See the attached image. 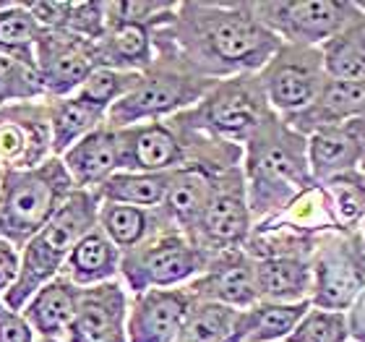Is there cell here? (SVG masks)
<instances>
[{"instance_id":"6da1fadb","label":"cell","mask_w":365,"mask_h":342,"mask_svg":"<svg viewBox=\"0 0 365 342\" xmlns=\"http://www.w3.org/2000/svg\"><path fill=\"white\" fill-rule=\"evenodd\" d=\"M154 34L209 81L259 74L282 45L253 16L251 0H185Z\"/></svg>"},{"instance_id":"7a4b0ae2","label":"cell","mask_w":365,"mask_h":342,"mask_svg":"<svg viewBox=\"0 0 365 342\" xmlns=\"http://www.w3.org/2000/svg\"><path fill=\"white\" fill-rule=\"evenodd\" d=\"M243 181L253 222L279 214L284 206L311 188L305 136L289 129L279 115H272L243 146Z\"/></svg>"},{"instance_id":"3957f363","label":"cell","mask_w":365,"mask_h":342,"mask_svg":"<svg viewBox=\"0 0 365 342\" xmlns=\"http://www.w3.org/2000/svg\"><path fill=\"white\" fill-rule=\"evenodd\" d=\"M99 198L94 191L73 188L66 204L55 212V217L31 236L24 248L19 251V274L16 282L3 296L11 308L21 311L24 303L37 293L45 282L58 277L68 258L71 248L84 238L94 225H97Z\"/></svg>"},{"instance_id":"277c9868","label":"cell","mask_w":365,"mask_h":342,"mask_svg":"<svg viewBox=\"0 0 365 342\" xmlns=\"http://www.w3.org/2000/svg\"><path fill=\"white\" fill-rule=\"evenodd\" d=\"M212 84L214 81L185 69L180 58L173 53V47L154 34L152 66L144 74H138L136 86L118 105H113V110L107 113V126L128 129L136 123L170 121L190 110Z\"/></svg>"},{"instance_id":"5b68a950","label":"cell","mask_w":365,"mask_h":342,"mask_svg":"<svg viewBox=\"0 0 365 342\" xmlns=\"http://www.w3.org/2000/svg\"><path fill=\"white\" fill-rule=\"evenodd\" d=\"M73 193V183L61 157H50L39 168L0 173V238L19 251L37 236Z\"/></svg>"},{"instance_id":"8992f818","label":"cell","mask_w":365,"mask_h":342,"mask_svg":"<svg viewBox=\"0 0 365 342\" xmlns=\"http://www.w3.org/2000/svg\"><path fill=\"white\" fill-rule=\"evenodd\" d=\"M272 115L277 113L269 107L259 76L243 74L214 81L196 105L175 118L206 136L245 146Z\"/></svg>"},{"instance_id":"52a82bcc","label":"cell","mask_w":365,"mask_h":342,"mask_svg":"<svg viewBox=\"0 0 365 342\" xmlns=\"http://www.w3.org/2000/svg\"><path fill=\"white\" fill-rule=\"evenodd\" d=\"M206 253L173 225H162L144 243L120 256L118 280L130 296L144 290L185 288L206 266Z\"/></svg>"},{"instance_id":"ba28073f","label":"cell","mask_w":365,"mask_h":342,"mask_svg":"<svg viewBox=\"0 0 365 342\" xmlns=\"http://www.w3.org/2000/svg\"><path fill=\"white\" fill-rule=\"evenodd\" d=\"M311 306L324 311L350 308L365 290V236L360 230H329L311 253Z\"/></svg>"},{"instance_id":"9c48e42d","label":"cell","mask_w":365,"mask_h":342,"mask_svg":"<svg viewBox=\"0 0 365 342\" xmlns=\"http://www.w3.org/2000/svg\"><path fill=\"white\" fill-rule=\"evenodd\" d=\"M251 11L284 45L321 47L363 16L355 0H251Z\"/></svg>"},{"instance_id":"30bf717a","label":"cell","mask_w":365,"mask_h":342,"mask_svg":"<svg viewBox=\"0 0 365 342\" xmlns=\"http://www.w3.org/2000/svg\"><path fill=\"white\" fill-rule=\"evenodd\" d=\"M267 102L279 118H292L303 113L327 84V71L319 47L284 45L256 74Z\"/></svg>"},{"instance_id":"8fae6325","label":"cell","mask_w":365,"mask_h":342,"mask_svg":"<svg viewBox=\"0 0 365 342\" xmlns=\"http://www.w3.org/2000/svg\"><path fill=\"white\" fill-rule=\"evenodd\" d=\"M253 230V214L245 196L243 170L232 168L214 178L212 196L190 230V241L206 253L243 248Z\"/></svg>"},{"instance_id":"7c38bea8","label":"cell","mask_w":365,"mask_h":342,"mask_svg":"<svg viewBox=\"0 0 365 342\" xmlns=\"http://www.w3.org/2000/svg\"><path fill=\"white\" fill-rule=\"evenodd\" d=\"M97 69L94 42L68 29H39L34 45V71L45 97H71Z\"/></svg>"},{"instance_id":"4fadbf2b","label":"cell","mask_w":365,"mask_h":342,"mask_svg":"<svg viewBox=\"0 0 365 342\" xmlns=\"http://www.w3.org/2000/svg\"><path fill=\"white\" fill-rule=\"evenodd\" d=\"M53 157L47 97L0 107V170L39 168Z\"/></svg>"},{"instance_id":"5bb4252c","label":"cell","mask_w":365,"mask_h":342,"mask_svg":"<svg viewBox=\"0 0 365 342\" xmlns=\"http://www.w3.org/2000/svg\"><path fill=\"white\" fill-rule=\"evenodd\" d=\"M196 301L220 303L235 311L251 308L259 303L256 293V261L245 248H230V251L212 253L206 258V266L198 277L185 285Z\"/></svg>"},{"instance_id":"9a60e30c","label":"cell","mask_w":365,"mask_h":342,"mask_svg":"<svg viewBox=\"0 0 365 342\" xmlns=\"http://www.w3.org/2000/svg\"><path fill=\"white\" fill-rule=\"evenodd\" d=\"M118 162L133 173H173L185 168V141L173 118L118 129Z\"/></svg>"},{"instance_id":"2e32d148","label":"cell","mask_w":365,"mask_h":342,"mask_svg":"<svg viewBox=\"0 0 365 342\" xmlns=\"http://www.w3.org/2000/svg\"><path fill=\"white\" fill-rule=\"evenodd\" d=\"M128 301L130 293L120 280L78 290L76 313L63 342H128Z\"/></svg>"},{"instance_id":"e0dca14e","label":"cell","mask_w":365,"mask_h":342,"mask_svg":"<svg viewBox=\"0 0 365 342\" xmlns=\"http://www.w3.org/2000/svg\"><path fill=\"white\" fill-rule=\"evenodd\" d=\"M196 298L188 288L144 290L130 296L125 332L128 342H173L188 319Z\"/></svg>"},{"instance_id":"ac0fdd59","label":"cell","mask_w":365,"mask_h":342,"mask_svg":"<svg viewBox=\"0 0 365 342\" xmlns=\"http://www.w3.org/2000/svg\"><path fill=\"white\" fill-rule=\"evenodd\" d=\"M305 149L316 183H324L347 170H358L365 154V118L313 131L305 136Z\"/></svg>"},{"instance_id":"d6986e66","label":"cell","mask_w":365,"mask_h":342,"mask_svg":"<svg viewBox=\"0 0 365 342\" xmlns=\"http://www.w3.org/2000/svg\"><path fill=\"white\" fill-rule=\"evenodd\" d=\"M365 118V79H327L319 97L305 107L303 113L292 118H282L289 129L297 134H313L329 126H342V123L360 121Z\"/></svg>"},{"instance_id":"ffe728a7","label":"cell","mask_w":365,"mask_h":342,"mask_svg":"<svg viewBox=\"0 0 365 342\" xmlns=\"http://www.w3.org/2000/svg\"><path fill=\"white\" fill-rule=\"evenodd\" d=\"M170 16V14H168ZM165 16V19H168ZM162 19V21H165ZM157 24H107L105 34L94 42L97 50V66L128 74H144L154 61V29Z\"/></svg>"},{"instance_id":"44dd1931","label":"cell","mask_w":365,"mask_h":342,"mask_svg":"<svg viewBox=\"0 0 365 342\" xmlns=\"http://www.w3.org/2000/svg\"><path fill=\"white\" fill-rule=\"evenodd\" d=\"M63 168L68 173L73 188L94 191L102 183L120 170L118 162V129L113 126H99L84 136L78 144H73L61 157Z\"/></svg>"},{"instance_id":"7402d4cb","label":"cell","mask_w":365,"mask_h":342,"mask_svg":"<svg viewBox=\"0 0 365 342\" xmlns=\"http://www.w3.org/2000/svg\"><path fill=\"white\" fill-rule=\"evenodd\" d=\"M256 261V293L264 303H311V258L267 256Z\"/></svg>"},{"instance_id":"603a6c76","label":"cell","mask_w":365,"mask_h":342,"mask_svg":"<svg viewBox=\"0 0 365 342\" xmlns=\"http://www.w3.org/2000/svg\"><path fill=\"white\" fill-rule=\"evenodd\" d=\"M120 256L123 253L113 246V241L94 225L78 243L71 248L61 274L78 290L97 288L105 282L118 280L120 274Z\"/></svg>"},{"instance_id":"cb8c5ba5","label":"cell","mask_w":365,"mask_h":342,"mask_svg":"<svg viewBox=\"0 0 365 342\" xmlns=\"http://www.w3.org/2000/svg\"><path fill=\"white\" fill-rule=\"evenodd\" d=\"M220 173H206L198 168H178L170 173L168 191L162 204L157 206L165 220L178 228L180 233L190 236L193 225L198 222L201 212H204L206 201L212 196L214 178Z\"/></svg>"},{"instance_id":"d4e9b609","label":"cell","mask_w":365,"mask_h":342,"mask_svg":"<svg viewBox=\"0 0 365 342\" xmlns=\"http://www.w3.org/2000/svg\"><path fill=\"white\" fill-rule=\"evenodd\" d=\"M76 303H78V288L71 285L63 274H58L50 282H45L24 303L21 313L24 319L29 321V327L34 329L37 337L63 340L71 327V321H73Z\"/></svg>"},{"instance_id":"484cf974","label":"cell","mask_w":365,"mask_h":342,"mask_svg":"<svg viewBox=\"0 0 365 342\" xmlns=\"http://www.w3.org/2000/svg\"><path fill=\"white\" fill-rule=\"evenodd\" d=\"M162 225H170V222L162 217L160 209L99 201L97 228L113 241V246L120 253L136 248L138 243H144L146 238L154 236Z\"/></svg>"},{"instance_id":"4316f807","label":"cell","mask_w":365,"mask_h":342,"mask_svg":"<svg viewBox=\"0 0 365 342\" xmlns=\"http://www.w3.org/2000/svg\"><path fill=\"white\" fill-rule=\"evenodd\" d=\"M311 303H253L237 311L232 342H284Z\"/></svg>"},{"instance_id":"83f0119b","label":"cell","mask_w":365,"mask_h":342,"mask_svg":"<svg viewBox=\"0 0 365 342\" xmlns=\"http://www.w3.org/2000/svg\"><path fill=\"white\" fill-rule=\"evenodd\" d=\"M50 107V136H53V157H63L71 146L78 144L91 131L107 123V113L84 102L81 97H47Z\"/></svg>"},{"instance_id":"f1b7e54d","label":"cell","mask_w":365,"mask_h":342,"mask_svg":"<svg viewBox=\"0 0 365 342\" xmlns=\"http://www.w3.org/2000/svg\"><path fill=\"white\" fill-rule=\"evenodd\" d=\"M170 173H133V170H118L110 175L99 188H94L99 201L113 204H130L157 209L168 191Z\"/></svg>"},{"instance_id":"f546056e","label":"cell","mask_w":365,"mask_h":342,"mask_svg":"<svg viewBox=\"0 0 365 342\" xmlns=\"http://www.w3.org/2000/svg\"><path fill=\"white\" fill-rule=\"evenodd\" d=\"M319 50L327 79H365V14Z\"/></svg>"},{"instance_id":"4dcf8cb0","label":"cell","mask_w":365,"mask_h":342,"mask_svg":"<svg viewBox=\"0 0 365 342\" xmlns=\"http://www.w3.org/2000/svg\"><path fill=\"white\" fill-rule=\"evenodd\" d=\"M327 193L329 209L334 217L336 230H360L365 222V175L358 170H347L342 175H334L329 181L319 183Z\"/></svg>"},{"instance_id":"1f68e13d","label":"cell","mask_w":365,"mask_h":342,"mask_svg":"<svg viewBox=\"0 0 365 342\" xmlns=\"http://www.w3.org/2000/svg\"><path fill=\"white\" fill-rule=\"evenodd\" d=\"M39 37V26L31 19L26 3L0 0V55L34 69V45Z\"/></svg>"},{"instance_id":"d6a6232c","label":"cell","mask_w":365,"mask_h":342,"mask_svg":"<svg viewBox=\"0 0 365 342\" xmlns=\"http://www.w3.org/2000/svg\"><path fill=\"white\" fill-rule=\"evenodd\" d=\"M237 311L220 303L196 301L173 342H232Z\"/></svg>"},{"instance_id":"836d02e7","label":"cell","mask_w":365,"mask_h":342,"mask_svg":"<svg viewBox=\"0 0 365 342\" xmlns=\"http://www.w3.org/2000/svg\"><path fill=\"white\" fill-rule=\"evenodd\" d=\"M138 81V74H128V71H115V69H97L91 71L89 79L78 86L76 97H81L84 102L94 105L102 113H110L113 105H118L125 94H128Z\"/></svg>"},{"instance_id":"e575fe53","label":"cell","mask_w":365,"mask_h":342,"mask_svg":"<svg viewBox=\"0 0 365 342\" xmlns=\"http://www.w3.org/2000/svg\"><path fill=\"white\" fill-rule=\"evenodd\" d=\"M284 342H350L347 316L344 311H324L311 306Z\"/></svg>"},{"instance_id":"d590c367","label":"cell","mask_w":365,"mask_h":342,"mask_svg":"<svg viewBox=\"0 0 365 342\" xmlns=\"http://www.w3.org/2000/svg\"><path fill=\"white\" fill-rule=\"evenodd\" d=\"M39 97H45V91L39 84L37 71L8 55H0V107Z\"/></svg>"},{"instance_id":"8d00e7d4","label":"cell","mask_w":365,"mask_h":342,"mask_svg":"<svg viewBox=\"0 0 365 342\" xmlns=\"http://www.w3.org/2000/svg\"><path fill=\"white\" fill-rule=\"evenodd\" d=\"M66 29L76 37L97 42L107 29V8L105 0H71V14Z\"/></svg>"},{"instance_id":"74e56055","label":"cell","mask_w":365,"mask_h":342,"mask_svg":"<svg viewBox=\"0 0 365 342\" xmlns=\"http://www.w3.org/2000/svg\"><path fill=\"white\" fill-rule=\"evenodd\" d=\"M26 8L39 29H66L68 24L71 0H39V3H26Z\"/></svg>"},{"instance_id":"f35d334b","label":"cell","mask_w":365,"mask_h":342,"mask_svg":"<svg viewBox=\"0 0 365 342\" xmlns=\"http://www.w3.org/2000/svg\"><path fill=\"white\" fill-rule=\"evenodd\" d=\"M37 335L24 319L21 311H16L0 298V342H34Z\"/></svg>"},{"instance_id":"ab89813d","label":"cell","mask_w":365,"mask_h":342,"mask_svg":"<svg viewBox=\"0 0 365 342\" xmlns=\"http://www.w3.org/2000/svg\"><path fill=\"white\" fill-rule=\"evenodd\" d=\"M16 274H19V248L0 238V298L16 282Z\"/></svg>"},{"instance_id":"60d3db41","label":"cell","mask_w":365,"mask_h":342,"mask_svg":"<svg viewBox=\"0 0 365 342\" xmlns=\"http://www.w3.org/2000/svg\"><path fill=\"white\" fill-rule=\"evenodd\" d=\"M347 329H350L352 342H365V290L358 296V301L347 308Z\"/></svg>"},{"instance_id":"b9f144b4","label":"cell","mask_w":365,"mask_h":342,"mask_svg":"<svg viewBox=\"0 0 365 342\" xmlns=\"http://www.w3.org/2000/svg\"><path fill=\"white\" fill-rule=\"evenodd\" d=\"M34 342H63V340H53V337H37Z\"/></svg>"},{"instance_id":"7bdbcfd3","label":"cell","mask_w":365,"mask_h":342,"mask_svg":"<svg viewBox=\"0 0 365 342\" xmlns=\"http://www.w3.org/2000/svg\"><path fill=\"white\" fill-rule=\"evenodd\" d=\"M360 173L365 175V154H363V160H360Z\"/></svg>"},{"instance_id":"ee69618b","label":"cell","mask_w":365,"mask_h":342,"mask_svg":"<svg viewBox=\"0 0 365 342\" xmlns=\"http://www.w3.org/2000/svg\"><path fill=\"white\" fill-rule=\"evenodd\" d=\"M358 6H360V11H363V14H365V3H358Z\"/></svg>"},{"instance_id":"f6af8a7d","label":"cell","mask_w":365,"mask_h":342,"mask_svg":"<svg viewBox=\"0 0 365 342\" xmlns=\"http://www.w3.org/2000/svg\"><path fill=\"white\" fill-rule=\"evenodd\" d=\"M363 233H365V222H363Z\"/></svg>"},{"instance_id":"bcb514c9","label":"cell","mask_w":365,"mask_h":342,"mask_svg":"<svg viewBox=\"0 0 365 342\" xmlns=\"http://www.w3.org/2000/svg\"><path fill=\"white\" fill-rule=\"evenodd\" d=\"M0 173H3V170H0Z\"/></svg>"},{"instance_id":"7dc6e473","label":"cell","mask_w":365,"mask_h":342,"mask_svg":"<svg viewBox=\"0 0 365 342\" xmlns=\"http://www.w3.org/2000/svg\"><path fill=\"white\" fill-rule=\"evenodd\" d=\"M363 236H365V233H363Z\"/></svg>"},{"instance_id":"c3c4849f","label":"cell","mask_w":365,"mask_h":342,"mask_svg":"<svg viewBox=\"0 0 365 342\" xmlns=\"http://www.w3.org/2000/svg\"><path fill=\"white\" fill-rule=\"evenodd\" d=\"M350 342H352V340H350Z\"/></svg>"}]
</instances>
